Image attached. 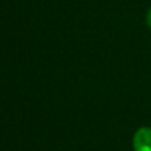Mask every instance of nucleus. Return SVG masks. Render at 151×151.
Wrapping results in <instances>:
<instances>
[{
	"mask_svg": "<svg viewBox=\"0 0 151 151\" xmlns=\"http://www.w3.org/2000/svg\"><path fill=\"white\" fill-rule=\"evenodd\" d=\"M134 151H151V129L139 127L133 137Z\"/></svg>",
	"mask_w": 151,
	"mask_h": 151,
	"instance_id": "f257e3e1",
	"label": "nucleus"
},
{
	"mask_svg": "<svg viewBox=\"0 0 151 151\" xmlns=\"http://www.w3.org/2000/svg\"><path fill=\"white\" fill-rule=\"evenodd\" d=\"M146 23H147V27L150 28L151 31V8L147 11V15H146Z\"/></svg>",
	"mask_w": 151,
	"mask_h": 151,
	"instance_id": "f03ea898",
	"label": "nucleus"
}]
</instances>
